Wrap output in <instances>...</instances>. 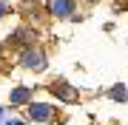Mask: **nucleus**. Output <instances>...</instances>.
<instances>
[{
    "instance_id": "f257e3e1",
    "label": "nucleus",
    "mask_w": 128,
    "mask_h": 125,
    "mask_svg": "<svg viewBox=\"0 0 128 125\" xmlns=\"http://www.w3.org/2000/svg\"><path fill=\"white\" fill-rule=\"evenodd\" d=\"M28 117L34 122H51L54 120V105H48V102H32L28 105Z\"/></svg>"
},
{
    "instance_id": "f03ea898",
    "label": "nucleus",
    "mask_w": 128,
    "mask_h": 125,
    "mask_svg": "<svg viewBox=\"0 0 128 125\" xmlns=\"http://www.w3.org/2000/svg\"><path fill=\"white\" fill-rule=\"evenodd\" d=\"M23 65H26V68H34V71H43V68H46V57H43V51L40 48H26Z\"/></svg>"
},
{
    "instance_id": "7ed1b4c3",
    "label": "nucleus",
    "mask_w": 128,
    "mask_h": 125,
    "mask_svg": "<svg viewBox=\"0 0 128 125\" xmlns=\"http://www.w3.org/2000/svg\"><path fill=\"white\" fill-rule=\"evenodd\" d=\"M51 14L54 17H71V9H74V0H51Z\"/></svg>"
},
{
    "instance_id": "20e7f679",
    "label": "nucleus",
    "mask_w": 128,
    "mask_h": 125,
    "mask_svg": "<svg viewBox=\"0 0 128 125\" xmlns=\"http://www.w3.org/2000/svg\"><path fill=\"white\" fill-rule=\"evenodd\" d=\"M28 97H32V88H26V85H20V88H14V91H12V102H14V105L28 102Z\"/></svg>"
},
{
    "instance_id": "39448f33",
    "label": "nucleus",
    "mask_w": 128,
    "mask_h": 125,
    "mask_svg": "<svg viewBox=\"0 0 128 125\" xmlns=\"http://www.w3.org/2000/svg\"><path fill=\"white\" fill-rule=\"evenodd\" d=\"M54 94H60V97H66V102H74L77 100V94L71 91L68 85H54Z\"/></svg>"
},
{
    "instance_id": "423d86ee",
    "label": "nucleus",
    "mask_w": 128,
    "mask_h": 125,
    "mask_svg": "<svg viewBox=\"0 0 128 125\" xmlns=\"http://www.w3.org/2000/svg\"><path fill=\"white\" fill-rule=\"evenodd\" d=\"M111 97H117V102H122V100L128 97V91H125V88H122V85H117V88H114V91H111Z\"/></svg>"
},
{
    "instance_id": "0eeeda50",
    "label": "nucleus",
    "mask_w": 128,
    "mask_h": 125,
    "mask_svg": "<svg viewBox=\"0 0 128 125\" xmlns=\"http://www.w3.org/2000/svg\"><path fill=\"white\" fill-rule=\"evenodd\" d=\"M3 125H26V122H23V120H6Z\"/></svg>"
},
{
    "instance_id": "6e6552de",
    "label": "nucleus",
    "mask_w": 128,
    "mask_h": 125,
    "mask_svg": "<svg viewBox=\"0 0 128 125\" xmlns=\"http://www.w3.org/2000/svg\"><path fill=\"white\" fill-rule=\"evenodd\" d=\"M6 9H9V6H6V0H0V17L6 14Z\"/></svg>"
},
{
    "instance_id": "1a4fd4ad",
    "label": "nucleus",
    "mask_w": 128,
    "mask_h": 125,
    "mask_svg": "<svg viewBox=\"0 0 128 125\" xmlns=\"http://www.w3.org/2000/svg\"><path fill=\"white\" fill-rule=\"evenodd\" d=\"M0 120H3V108H0Z\"/></svg>"
}]
</instances>
